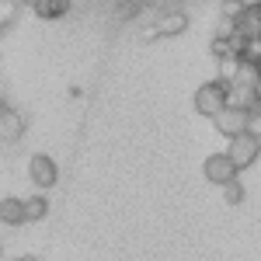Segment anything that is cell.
I'll return each instance as SVG.
<instances>
[{
    "mask_svg": "<svg viewBox=\"0 0 261 261\" xmlns=\"http://www.w3.org/2000/svg\"><path fill=\"white\" fill-rule=\"evenodd\" d=\"M247 7V0H223L220 4V18H230V21H237L241 18V11Z\"/></svg>",
    "mask_w": 261,
    "mask_h": 261,
    "instance_id": "obj_17",
    "label": "cell"
},
{
    "mask_svg": "<svg viewBox=\"0 0 261 261\" xmlns=\"http://www.w3.org/2000/svg\"><path fill=\"white\" fill-rule=\"evenodd\" d=\"M24 205V223H39L49 216V199L45 195H28V199H21Z\"/></svg>",
    "mask_w": 261,
    "mask_h": 261,
    "instance_id": "obj_9",
    "label": "cell"
},
{
    "mask_svg": "<svg viewBox=\"0 0 261 261\" xmlns=\"http://www.w3.org/2000/svg\"><path fill=\"white\" fill-rule=\"evenodd\" d=\"M258 4H261V0H258Z\"/></svg>",
    "mask_w": 261,
    "mask_h": 261,
    "instance_id": "obj_25",
    "label": "cell"
},
{
    "mask_svg": "<svg viewBox=\"0 0 261 261\" xmlns=\"http://www.w3.org/2000/svg\"><path fill=\"white\" fill-rule=\"evenodd\" d=\"M202 171H205V178L213 181V185H226L230 178H237V174H241V171H237V164L226 157V150H223V153H213V157H205Z\"/></svg>",
    "mask_w": 261,
    "mask_h": 261,
    "instance_id": "obj_4",
    "label": "cell"
},
{
    "mask_svg": "<svg viewBox=\"0 0 261 261\" xmlns=\"http://www.w3.org/2000/svg\"><path fill=\"white\" fill-rule=\"evenodd\" d=\"M241 60L254 63L258 66L261 63V35H251V39H244V49H241Z\"/></svg>",
    "mask_w": 261,
    "mask_h": 261,
    "instance_id": "obj_14",
    "label": "cell"
},
{
    "mask_svg": "<svg viewBox=\"0 0 261 261\" xmlns=\"http://www.w3.org/2000/svg\"><path fill=\"white\" fill-rule=\"evenodd\" d=\"M153 28H157V35H164V39H174V35H181L188 28V14L185 11H164Z\"/></svg>",
    "mask_w": 261,
    "mask_h": 261,
    "instance_id": "obj_7",
    "label": "cell"
},
{
    "mask_svg": "<svg viewBox=\"0 0 261 261\" xmlns=\"http://www.w3.org/2000/svg\"><path fill=\"white\" fill-rule=\"evenodd\" d=\"M18 11H21V4H18V0H0V32L14 24Z\"/></svg>",
    "mask_w": 261,
    "mask_h": 261,
    "instance_id": "obj_15",
    "label": "cell"
},
{
    "mask_svg": "<svg viewBox=\"0 0 261 261\" xmlns=\"http://www.w3.org/2000/svg\"><path fill=\"white\" fill-rule=\"evenodd\" d=\"M28 178L35 181L39 188H53V185L60 181V167H56V161H53L49 153H35V157L28 161Z\"/></svg>",
    "mask_w": 261,
    "mask_h": 261,
    "instance_id": "obj_3",
    "label": "cell"
},
{
    "mask_svg": "<svg viewBox=\"0 0 261 261\" xmlns=\"http://www.w3.org/2000/svg\"><path fill=\"white\" fill-rule=\"evenodd\" d=\"M213 122H216V129H220L226 140L237 136V133H247V112H244V108H230V105H223L220 112L213 115Z\"/></svg>",
    "mask_w": 261,
    "mask_h": 261,
    "instance_id": "obj_5",
    "label": "cell"
},
{
    "mask_svg": "<svg viewBox=\"0 0 261 261\" xmlns=\"http://www.w3.org/2000/svg\"><path fill=\"white\" fill-rule=\"evenodd\" d=\"M254 81H258V66L247 63V60H241V70H237L233 84H241V87H254Z\"/></svg>",
    "mask_w": 261,
    "mask_h": 261,
    "instance_id": "obj_16",
    "label": "cell"
},
{
    "mask_svg": "<svg viewBox=\"0 0 261 261\" xmlns=\"http://www.w3.org/2000/svg\"><path fill=\"white\" fill-rule=\"evenodd\" d=\"M251 91H254V98L261 101V77H258V81H254V87H251Z\"/></svg>",
    "mask_w": 261,
    "mask_h": 261,
    "instance_id": "obj_20",
    "label": "cell"
},
{
    "mask_svg": "<svg viewBox=\"0 0 261 261\" xmlns=\"http://www.w3.org/2000/svg\"><path fill=\"white\" fill-rule=\"evenodd\" d=\"M247 133H251L254 140H261V108L258 112H247Z\"/></svg>",
    "mask_w": 261,
    "mask_h": 261,
    "instance_id": "obj_18",
    "label": "cell"
},
{
    "mask_svg": "<svg viewBox=\"0 0 261 261\" xmlns=\"http://www.w3.org/2000/svg\"><path fill=\"white\" fill-rule=\"evenodd\" d=\"M258 77H261V63H258Z\"/></svg>",
    "mask_w": 261,
    "mask_h": 261,
    "instance_id": "obj_24",
    "label": "cell"
},
{
    "mask_svg": "<svg viewBox=\"0 0 261 261\" xmlns=\"http://www.w3.org/2000/svg\"><path fill=\"white\" fill-rule=\"evenodd\" d=\"M32 11H35L39 18L53 21V18H63V14L70 11V0H35V4H32Z\"/></svg>",
    "mask_w": 261,
    "mask_h": 261,
    "instance_id": "obj_10",
    "label": "cell"
},
{
    "mask_svg": "<svg viewBox=\"0 0 261 261\" xmlns=\"http://www.w3.org/2000/svg\"><path fill=\"white\" fill-rule=\"evenodd\" d=\"M14 261H35V258H32V254H21V258H14Z\"/></svg>",
    "mask_w": 261,
    "mask_h": 261,
    "instance_id": "obj_21",
    "label": "cell"
},
{
    "mask_svg": "<svg viewBox=\"0 0 261 261\" xmlns=\"http://www.w3.org/2000/svg\"><path fill=\"white\" fill-rule=\"evenodd\" d=\"M220 188H223V199L230 202V205H241L244 195H247V192H244V185H241V178H230L226 185H220Z\"/></svg>",
    "mask_w": 261,
    "mask_h": 261,
    "instance_id": "obj_13",
    "label": "cell"
},
{
    "mask_svg": "<svg viewBox=\"0 0 261 261\" xmlns=\"http://www.w3.org/2000/svg\"><path fill=\"white\" fill-rule=\"evenodd\" d=\"M18 4H24V7H32V4H35V0H18Z\"/></svg>",
    "mask_w": 261,
    "mask_h": 261,
    "instance_id": "obj_22",
    "label": "cell"
},
{
    "mask_svg": "<svg viewBox=\"0 0 261 261\" xmlns=\"http://www.w3.org/2000/svg\"><path fill=\"white\" fill-rule=\"evenodd\" d=\"M4 112H7V105H4V101H0V115H4Z\"/></svg>",
    "mask_w": 261,
    "mask_h": 261,
    "instance_id": "obj_23",
    "label": "cell"
},
{
    "mask_svg": "<svg viewBox=\"0 0 261 261\" xmlns=\"http://www.w3.org/2000/svg\"><path fill=\"white\" fill-rule=\"evenodd\" d=\"M213 56H216V60H220V56H233L230 39H220V35H216V39H213Z\"/></svg>",
    "mask_w": 261,
    "mask_h": 261,
    "instance_id": "obj_19",
    "label": "cell"
},
{
    "mask_svg": "<svg viewBox=\"0 0 261 261\" xmlns=\"http://www.w3.org/2000/svg\"><path fill=\"white\" fill-rule=\"evenodd\" d=\"M233 32L244 35V39L261 35V4H258V0H254V4H247V7L241 11V18L233 21Z\"/></svg>",
    "mask_w": 261,
    "mask_h": 261,
    "instance_id": "obj_6",
    "label": "cell"
},
{
    "mask_svg": "<svg viewBox=\"0 0 261 261\" xmlns=\"http://www.w3.org/2000/svg\"><path fill=\"white\" fill-rule=\"evenodd\" d=\"M226 157L237 164V171H244V167H251L261 157V140H254L251 133H237V136H230Z\"/></svg>",
    "mask_w": 261,
    "mask_h": 261,
    "instance_id": "obj_1",
    "label": "cell"
},
{
    "mask_svg": "<svg viewBox=\"0 0 261 261\" xmlns=\"http://www.w3.org/2000/svg\"><path fill=\"white\" fill-rule=\"evenodd\" d=\"M223 105H226V84L223 81H209L195 91V112L205 115V119H213Z\"/></svg>",
    "mask_w": 261,
    "mask_h": 261,
    "instance_id": "obj_2",
    "label": "cell"
},
{
    "mask_svg": "<svg viewBox=\"0 0 261 261\" xmlns=\"http://www.w3.org/2000/svg\"><path fill=\"white\" fill-rule=\"evenodd\" d=\"M216 66H220V77H216V81L233 84L237 70H241V56H220V60H216Z\"/></svg>",
    "mask_w": 261,
    "mask_h": 261,
    "instance_id": "obj_12",
    "label": "cell"
},
{
    "mask_svg": "<svg viewBox=\"0 0 261 261\" xmlns=\"http://www.w3.org/2000/svg\"><path fill=\"white\" fill-rule=\"evenodd\" d=\"M21 133H24V119H21L18 112H4L0 115V140H18Z\"/></svg>",
    "mask_w": 261,
    "mask_h": 261,
    "instance_id": "obj_11",
    "label": "cell"
},
{
    "mask_svg": "<svg viewBox=\"0 0 261 261\" xmlns=\"http://www.w3.org/2000/svg\"><path fill=\"white\" fill-rule=\"evenodd\" d=\"M0 223H4V226H21V223H24V205H21L18 195L0 199Z\"/></svg>",
    "mask_w": 261,
    "mask_h": 261,
    "instance_id": "obj_8",
    "label": "cell"
}]
</instances>
